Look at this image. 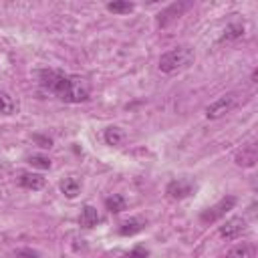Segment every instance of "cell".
Listing matches in <instances>:
<instances>
[{
    "label": "cell",
    "mask_w": 258,
    "mask_h": 258,
    "mask_svg": "<svg viewBox=\"0 0 258 258\" xmlns=\"http://www.w3.org/2000/svg\"><path fill=\"white\" fill-rule=\"evenodd\" d=\"M38 85L64 103H83L91 95V87L85 77L67 75L56 69H42L36 73Z\"/></svg>",
    "instance_id": "1"
},
{
    "label": "cell",
    "mask_w": 258,
    "mask_h": 258,
    "mask_svg": "<svg viewBox=\"0 0 258 258\" xmlns=\"http://www.w3.org/2000/svg\"><path fill=\"white\" fill-rule=\"evenodd\" d=\"M194 50L189 46H175L167 52H163L159 56V71L165 73V75H175V73H181L185 69H189L194 64Z\"/></svg>",
    "instance_id": "2"
},
{
    "label": "cell",
    "mask_w": 258,
    "mask_h": 258,
    "mask_svg": "<svg viewBox=\"0 0 258 258\" xmlns=\"http://www.w3.org/2000/svg\"><path fill=\"white\" fill-rule=\"evenodd\" d=\"M238 105H240V95L238 93H226L206 107V117L208 119H220V117L232 113Z\"/></svg>",
    "instance_id": "3"
},
{
    "label": "cell",
    "mask_w": 258,
    "mask_h": 258,
    "mask_svg": "<svg viewBox=\"0 0 258 258\" xmlns=\"http://www.w3.org/2000/svg\"><path fill=\"white\" fill-rule=\"evenodd\" d=\"M234 206H236V198H234V196H226V198H222L218 204H214V206L206 208V210L200 214V220H202L204 224L218 222V220H220V218H224V216H226Z\"/></svg>",
    "instance_id": "4"
},
{
    "label": "cell",
    "mask_w": 258,
    "mask_h": 258,
    "mask_svg": "<svg viewBox=\"0 0 258 258\" xmlns=\"http://www.w3.org/2000/svg\"><path fill=\"white\" fill-rule=\"evenodd\" d=\"M189 6H191V2H173V4H169L167 8H163V10L157 14V24H159L161 28L169 26V24H171L173 20H177Z\"/></svg>",
    "instance_id": "5"
},
{
    "label": "cell",
    "mask_w": 258,
    "mask_h": 258,
    "mask_svg": "<svg viewBox=\"0 0 258 258\" xmlns=\"http://www.w3.org/2000/svg\"><path fill=\"white\" fill-rule=\"evenodd\" d=\"M194 189H196V183L191 179H173L167 183V196L173 200H183L191 196Z\"/></svg>",
    "instance_id": "6"
},
{
    "label": "cell",
    "mask_w": 258,
    "mask_h": 258,
    "mask_svg": "<svg viewBox=\"0 0 258 258\" xmlns=\"http://www.w3.org/2000/svg\"><path fill=\"white\" fill-rule=\"evenodd\" d=\"M234 161H236V165H240V167H254L256 161H258V147H256V143L244 145V147L236 153Z\"/></svg>",
    "instance_id": "7"
},
{
    "label": "cell",
    "mask_w": 258,
    "mask_h": 258,
    "mask_svg": "<svg viewBox=\"0 0 258 258\" xmlns=\"http://www.w3.org/2000/svg\"><path fill=\"white\" fill-rule=\"evenodd\" d=\"M244 230H246V220L240 218V216H236V218H230L224 226H220V236L226 238V240H234V238H238Z\"/></svg>",
    "instance_id": "8"
},
{
    "label": "cell",
    "mask_w": 258,
    "mask_h": 258,
    "mask_svg": "<svg viewBox=\"0 0 258 258\" xmlns=\"http://www.w3.org/2000/svg\"><path fill=\"white\" fill-rule=\"evenodd\" d=\"M254 256H256V246L252 242H240L234 248H230L224 258H254Z\"/></svg>",
    "instance_id": "9"
},
{
    "label": "cell",
    "mask_w": 258,
    "mask_h": 258,
    "mask_svg": "<svg viewBox=\"0 0 258 258\" xmlns=\"http://www.w3.org/2000/svg\"><path fill=\"white\" fill-rule=\"evenodd\" d=\"M18 183H20V187H24V189L36 191V189H42L46 181H44V177L38 175V173H22V175L18 177Z\"/></svg>",
    "instance_id": "10"
},
{
    "label": "cell",
    "mask_w": 258,
    "mask_h": 258,
    "mask_svg": "<svg viewBox=\"0 0 258 258\" xmlns=\"http://www.w3.org/2000/svg\"><path fill=\"white\" fill-rule=\"evenodd\" d=\"M143 228H145V222H143L141 218H129V220L121 222V226H119V234H121V236H133V234L141 232Z\"/></svg>",
    "instance_id": "11"
},
{
    "label": "cell",
    "mask_w": 258,
    "mask_h": 258,
    "mask_svg": "<svg viewBox=\"0 0 258 258\" xmlns=\"http://www.w3.org/2000/svg\"><path fill=\"white\" fill-rule=\"evenodd\" d=\"M79 222H81V226H83V228H93V226H97V222H99L97 208H93V206H85V208H83V212H81Z\"/></svg>",
    "instance_id": "12"
},
{
    "label": "cell",
    "mask_w": 258,
    "mask_h": 258,
    "mask_svg": "<svg viewBox=\"0 0 258 258\" xmlns=\"http://www.w3.org/2000/svg\"><path fill=\"white\" fill-rule=\"evenodd\" d=\"M60 191L67 196V198H75L79 191H81V181L77 177H64L60 181Z\"/></svg>",
    "instance_id": "13"
},
{
    "label": "cell",
    "mask_w": 258,
    "mask_h": 258,
    "mask_svg": "<svg viewBox=\"0 0 258 258\" xmlns=\"http://www.w3.org/2000/svg\"><path fill=\"white\" fill-rule=\"evenodd\" d=\"M244 34V24L242 22H230L226 28H224V34H222V40H236Z\"/></svg>",
    "instance_id": "14"
},
{
    "label": "cell",
    "mask_w": 258,
    "mask_h": 258,
    "mask_svg": "<svg viewBox=\"0 0 258 258\" xmlns=\"http://www.w3.org/2000/svg\"><path fill=\"white\" fill-rule=\"evenodd\" d=\"M105 206H107V210L111 212V214H119V212H123L125 210V198L123 196H119V194H113L111 198H107L105 200Z\"/></svg>",
    "instance_id": "15"
},
{
    "label": "cell",
    "mask_w": 258,
    "mask_h": 258,
    "mask_svg": "<svg viewBox=\"0 0 258 258\" xmlns=\"http://www.w3.org/2000/svg\"><path fill=\"white\" fill-rule=\"evenodd\" d=\"M133 8H135L133 2H127V0H115V2L107 4V10L113 14H129Z\"/></svg>",
    "instance_id": "16"
},
{
    "label": "cell",
    "mask_w": 258,
    "mask_h": 258,
    "mask_svg": "<svg viewBox=\"0 0 258 258\" xmlns=\"http://www.w3.org/2000/svg\"><path fill=\"white\" fill-rule=\"evenodd\" d=\"M14 111H16V101L8 93H0V113L12 115Z\"/></svg>",
    "instance_id": "17"
},
{
    "label": "cell",
    "mask_w": 258,
    "mask_h": 258,
    "mask_svg": "<svg viewBox=\"0 0 258 258\" xmlns=\"http://www.w3.org/2000/svg\"><path fill=\"white\" fill-rule=\"evenodd\" d=\"M105 141H107L109 145H119V143L123 141V131H121L119 127H109V129H105Z\"/></svg>",
    "instance_id": "18"
},
{
    "label": "cell",
    "mask_w": 258,
    "mask_h": 258,
    "mask_svg": "<svg viewBox=\"0 0 258 258\" xmlns=\"http://www.w3.org/2000/svg\"><path fill=\"white\" fill-rule=\"evenodd\" d=\"M28 163L34 165V167H40V169H48L50 167V159L44 157V155H32V157H28Z\"/></svg>",
    "instance_id": "19"
},
{
    "label": "cell",
    "mask_w": 258,
    "mask_h": 258,
    "mask_svg": "<svg viewBox=\"0 0 258 258\" xmlns=\"http://www.w3.org/2000/svg\"><path fill=\"white\" fill-rule=\"evenodd\" d=\"M147 256H149L147 248H143V246H135L131 252H127L125 258H147Z\"/></svg>",
    "instance_id": "20"
},
{
    "label": "cell",
    "mask_w": 258,
    "mask_h": 258,
    "mask_svg": "<svg viewBox=\"0 0 258 258\" xmlns=\"http://www.w3.org/2000/svg\"><path fill=\"white\" fill-rule=\"evenodd\" d=\"M12 256H14V258H38L40 254L34 252V250H30V248H24V250H14Z\"/></svg>",
    "instance_id": "21"
},
{
    "label": "cell",
    "mask_w": 258,
    "mask_h": 258,
    "mask_svg": "<svg viewBox=\"0 0 258 258\" xmlns=\"http://www.w3.org/2000/svg\"><path fill=\"white\" fill-rule=\"evenodd\" d=\"M32 139H34V141H38V143H40V147H50V145H52V139H50V137H42V135H34Z\"/></svg>",
    "instance_id": "22"
}]
</instances>
